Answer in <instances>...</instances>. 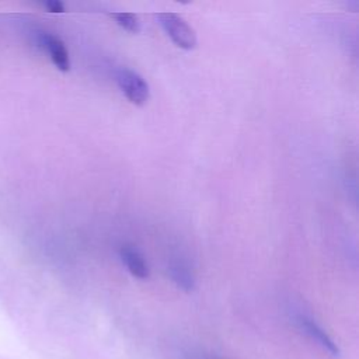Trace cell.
<instances>
[{
    "label": "cell",
    "instance_id": "6da1fadb",
    "mask_svg": "<svg viewBox=\"0 0 359 359\" xmlns=\"http://www.w3.org/2000/svg\"><path fill=\"white\" fill-rule=\"evenodd\" d=\"M157 18L175 46L185 50H191L196 46L195 31L181 15L175 13H160Z\"/></svg>",
    "mask_w": 359,
    "mask_h": 359
},
{
    "label": "cell",
    "instance_id": "7a4b0ae2",
    "mask_svg": "<svg viewBox=\"0 0 359 359\" xmlns=\"http://www.w3.org/2000/svg\"><path fill=\"white\" fill-rule=\"evenodd\" d=\"M116 81L125 97L135 105L142 107L149 101L150 88L147 81L136 72L130 69H119L116 73Z\"/></svg>",
    "mask_w": 359,
    "mask_h": 359
},
{
    "label": "cell",
    "instance_id": "3957f363",
    "mask_svg": "<svg viewBox=\"0 0 359 359\" xmlns=\"http://www.w3.org/2000/svg\"><path fill=\"white\" fill-rule=\"evenodd\" d=\"M38 41L41 46L49 53L53 65L60 72H69L70 70V59L69 52L65 46V43L55 35L48 32H41L38 36Z\"/></svg>",
    "mask_w": 359,
    "mask_h": 359
},
{
    "label": "cell",
    "instance_id": "277c9868",
    "mask_svg": "<svg viewBox=\"0 0 359 359\" xmlns=\"http://www.w3.org/2000/svg\"><path fill=\"white\" fill-rule=\"evenodd\" d=\"M119 255L128 271L139 279L149 278V266L144 261L143 255L132 245H122L119 250Z\"/></svg>",
    "mask_w": 359,
    "mask_h": 359
},
{
    "label": "cell",
    "instance_id": "5b68a950",
    "mask_svg": "<svg viewBox=\"0 0 359 359\" xmlns=\"http://www.w3.org/2000/svg\"><path fill=\"white\" fill-rule=\"evenodd\" d=\"M299 323H300L302 328L306 331V334L313 341H316L325 352H328L331 355H338V352H339L338 346L331 339V337L316 321H313L311 318H307V317H300Z\"/></svg>",
    "mask_w": 359,
    "mask_h": 359
},
{
    "label": "cell",
    "instance_id": "8992f818",
    "mask_svg": "<svg viewBox=\"0 0 359 359\" xmlns=\"http://www.w3.org/2000/svg\"><path fill=\"white\" fill-rule=\"evenodd\" d=\"M170 278L172 282L185 292H192L195 287V276L189 266L181 261H175L168 268Z\"/></svg>",
    "mask_w": 359,
    "mask_h": 359
},
{
    "label": "cell",
    "instance_id": "52a82bcc",
    "mask_svg": "<svg viewBox=\"0 0 359 359\" xmlns=\"http://www.w3.org/2000/svg\"><path fill=\"white\" fill-rule=\"evenodd\" d=\"M111 17L116 21V24L119 27H122L128 32L137 34L140 31V21H139L137 15H135L132 13H112Z\"/></svg>",
    "mask_w": 359,
    "mask_h": 359
},
{
    "label": "cell",
    "instance_id": "ba28073f",
    "mask_svg": "<svg viewBox=\"0 0 359 359\" xmlns=\"http://www.w3.org/2000/svg\"><path fill=\"white\" fill-rule=\"evenodd\" d=\"M43 6L50 13H63L65 11V6L59 0H48L43 3Z\"/></svg>",
    "mask_w": 359,
    "mask_h": 359
}]
</instances>
